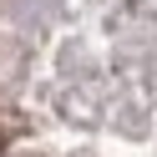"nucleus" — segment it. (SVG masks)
Returning a JSON list of instances; mask_svg holds the SVG:
<instances>
[{"mask_svg":"<svg viewBox=\"0 0 157 157\" xmlns=\"http://www.w3.org/2000/svg\"><path fill=\"white\" fill-rule=\"evenodd\" d=\"M5 137H10V127H5V122H0V147H5Z\"/></svg>","mask_w":157,"mask_h":157,"instance_id":"nucleus-1","label":"nucleus"}]
</instances>
